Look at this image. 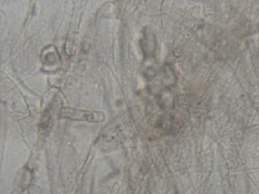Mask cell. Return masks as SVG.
I'll use <instances>...</instances> for the list:
<instances>
[{"mask_svg":"<svg viewBox=\"0 0 259 194\" xmlns=\"http://www.w3.org/2000/svg\"><path fill=\"white\" fill-rule=\"evenodd\" d=\"M61 114L63 118H68L71 120L92 122H100L105 120L106 118L105 114L102 112L90 111L70 107L63 108L61 111Z\"/></svg>","mask_w":259,"mask_h":194,"instance_id":"obj_1","label":"cell"},{"mask_svg":"<svg viewBox=\"0 0 259 194\" xmlns=\"http://www.w3.org/2000/svg\"><path fill=\"white\" fill-rule=\"evenodd\" d=\"M142 46L143 50L147 56L151 54L155 50L156 39L150 30H146L145 34H143Z\"/></svg>","mask_w":259,"mask_h":194,"instance_id":"obj_2","label":"cell"}]
</instances>
